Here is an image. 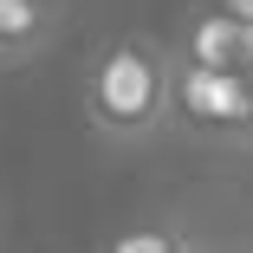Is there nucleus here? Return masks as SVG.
Here are the masks:
<instances>
[{
    "mask_svg": "<svg viewBox=\"0 0 253 253\" xmlns=\"http://www.w3.org/2000/svg\"><path fill=\"white\" fill-rule=\"evenodd\" d=\"M84 111H91L97 130L117 136V143L149 136V130L169 117V59H163V45H149V39H117L111 52L91 65Z\"/></svg>",
    "mask_w": 253,
    "mask_h": 253,
    "instance_id": "1",
    "label": "nucleus"
},
{
    "mask_svg": "<svg viewBox=\"0 0 253 253\" xmlns=\"http://www.w3.org/2000/svg\"><path fill=\"white\" fill-rule=\"evenodd\" d=\"M169 111L195 130L214 136H247L253 130V78L247 72H214V65H169Z\"/></svg>",
    "mask_w": 253,
    "mask_h": 253,
    "instance_id": "2",
    "label": "nucleus"
},
{
    "mask_svg": "<svg viewBox=\"0 0 253 253\" xmlns=\"http://www.w3.org/2000/svg\"><path fill=\"white\" fill-rule=\"evenodd\" d=\"M182 59L188 65H214V72H247L253 65V20L214 7V13H201L182 39Z\"/></svg>",
    "mask_w": 253,
    "mask_h": 253,
    "instance_id": "3",
    "label": "nucleus"
},
{
    "mask_svg": "<svg viewBox=\"0 0 253 253\" xmlns=\"http://www.w3.org/2000/svg\"><path fill=\"white\" fill-rule=\"evenodd\" d=\"M45 20H52V0H0V52L39 45Z\"/></svg>",
    "mask_w": 253,
    "mask_h": 253,
    "instance_id": "4",
    "label": "nucleus"
},
{
    "mask_svg": "<svg viewBox=\"0 0 253 253\" xmlns=\"http://www.w3.org/2000/svg\"><path fill=\"white\" fill-rule=\"evenodd\" d=\"M104 253H188V240L169 234V227H130V234H117Z\"/></svg>",
    "mask_w": 253,
    "mask_h": 253,
    "instance_id": "5",
    "label": "nucleus"
},
{
    "mask_svg": "<svg viewBox=\"0 0 253 253\" xmlns=\"http://www.w3.org/2000/svg\"><path fill=\"white\" fill-rule=\"evenodd\" d=\"M227 13H240V20H253V0H221Z\"/></svg>",
    "mask_w": 253,
    "mask_h": 253,
    "instance_id": "6",
    "label": "nucleus"
},
{
    "mask_svg": "<svg viewBox=\"0 0 253 253\" xmlns=\"http://www.w3.org/2000/svg\"><path fill=\"white\" fill-rule=\"evenodd\" d=\"M247 78H253V65H247Z\"/></svg>",
    "mask_w": 253,
    "mask_h": 253,
    "instance_id": "7",
    "label": "nucleus"
}]
</instances>
